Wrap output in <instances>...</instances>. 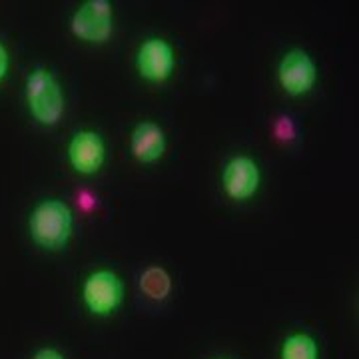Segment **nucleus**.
Returning <instances> with one entry per match:
<instances>
[{"instance_id": "f257e3e1", "label": "nucleus", "mask_w": 359, "mask_h": 359, "mask_svg": "<svg viewBox=\"0 0 359 359\" xmlns=\"http://www.w3.org/2000/svg\"><path fill=\"white\" fill-rule=\"evenodd\" d=\"M74 218L62 200H42L30 214L28 228L32 240L44 250H62L72 238Z\"/></svg>"}, {"instance_id": "f03ea898", "label": "nucleus", "mask_w": 359, "mask_h": 359, "mask_svg": "<svg viewBox=\"0 0 359 359\" xmlns=\"http://www.w3.org/2000/svg\"><path fill=\"white\" fill-rule=\"evenodd\" d=\"M26 104L42 126H54L65 114V94L58 78L48 68H36L26 78Z\"/></svg>"}, {"instance_id": "7ed1b4c3", "label": "nucleus", "mask_w": 359, "mask_h": 359, "mask_svg": "<svg viewBox=\"0 0 359 359\" xmlns=\"http://www.w3.org/2000/svg\"><path fill=\"white\" fill-rule=\"evenodd\" d=\"M82 302L88 313L110 318L124 302V282L112 269H96L82 283Z\"/></svg>"}, {"instance_id": "20e7f679", "label": "nucleus", "mask_w": 359, "mask_h": 359, "mask_svg": "<svg viewBox=\"0 0 359 359\" xmlns=\"http://www.w3.org/2000/svg\"><path fill=\"white\" fill-rule=\"evenodd\" d=\"M112 28H114L112 4L108 0H88L74 13L70 22L72 34L92 44L106 42L112 34Z\"/></svg>"}, {"instance_id": "39448f33", "label": "nucleus", "mask_w": 359, "mask_h": 359, "mask_svg": "<svg viewBox=\"0 0 359 359\" xmlns=\"http://www.w3.org/2000/svg\"><path fill=\"white\" fill-rule=\"evenodd\" d=\"M278 80L285 94L290 96H304L311 92L318 82V65L302 48L285 52L278 66Z\"/></svg>"}, {"instance_id": "423d86ee", "label": "nucleus", "mask_w": 359, "mask_h": 359, "mask_svg": "<svg viewBox=\"0 0 359 359\" xmlns=\"http://www.w3.org/2000/svg\"><path fill=\"white\" fill-rule=\"evenodd\" d=\"M136 68L148 82H166L176 70V50L164 39H148L136 54Z\"/></svg>"}, {"instance_id": "0eeeda50", "label": "nucleus", "mask_w": 359, "mask_h": 359, "mask_svg": "<svg viewBox=\"0 0 359 359\" xmlns=\"http://www.w3.org/2000/svg\"><path fill=\"white\" fill-rule=\"evenodd\" d=\"M224 190L231 200L245 202L254 198L262 184V172L254 158L250 156H233L224 168Z\"/></svg>"}, {"instance_id": "6e6552de", "label": "nucleus", "mask_w": 359, "mask_h": 359, "mask_svg": "<svg viewBox=\"0 0 359 359\" xmlns=\"http://www.w3.org/2000/svg\"><path fill=\"white\" fill-rule=\"evenodd\" d=\"M106 146L102 136L94 130H82L72 136L68 144V162L78 174L92 176L104 166Z\"/></svg>"}, {"instance_id": "1a4fd4ad", "label": "nucleus", "mask_w": 359, "mask_h": 359, "mask_svg": "<svg viewBox=\"0 0 359 359\" xmlns=\"http://www.w3.org/2000/svg\"><path fill=\"white\" fill-rule=\"evenodd\" d=\"M130 152L142 164H154L166 152V134L156 122L144 120L130 136Z\"/></svg>"}, {"instance_id": "9d476101", "label": "nucleus", "mask_w": 359, "mask_h": 359, "mask_svg": "<svg viewBox=\"0 0 359 359\" xmlns=\"http://www.w3.org/2000/svg\"><path fill=\"white\" fill-rule=\"evenodd\" d=\"M138 283H140L142 294L152 302H166L174 290V280L170 271L162 266H150L144 269Z\"/></svg>"}, {"instance_id": "9b49d317", "label": "nucleus", "mask_w": 359, "mask_h": 359, "mask_svg": "<svg viewBox=\"0 0 359 359\" xmlns=\"http://www.w3.org/2000/svg\"><path fill=\"white\" fill-rule=\"evenodd\" d=\"M280 359H320V346L309 334L295 332L282 341Z\"/></svg>"}, {"instance_id": "f8f14e48", "label": "nucleus", "mask_w": 359, "mask_h": 359, "mask_svg": "<svg viewBox=\"0 0 359 359\" xmlns=\"http://www.w3.org/2000/svg\"><path fill=\"white\" fill-rule=\"evenodd\" d=\"M276 134H278L280 138H283V140L292 138L295 134L292 120H290V118H280V122H278V126H276Z\"/></svg>"}, {"instance_id": "ddd939ff", "label": "nucleus", "mask_w": 359, "mask_h": 359, "mask_svg": "<svg viewBox=\"0 0 359 359\" xmlns=\"http://www.w3.org/2000/svg\"><path fill=\"white\" fill-rule=\"evenodd\" d=\"M32 359H66L65 353L56 347H40L39 351L32 355Z\"/></svg>"}, {"instance_id": "4468645a", "label": "nucleus", "mask_w": 359, "mask_h": 359, "mask_svg": "<svg viewBox=\"0 0 359 359\" xmlns=\"http://www.w3.org/2000/svg\"><path fill=\"white\" fill-rule=\"evenodd\" d=\"M8 65H11V58H8V50L6 46L0 42V82L4 80L6 72H8Z\"/></svg>"}, {"instance_id": "2eb2a0df", "label": "nucleus", "mask_w": 359, "mask_h": 359, "mask_svg": "<svg viewBox=\"0 0 359 359\" xmlns=\"http://www.w3.org/2000/svg\"><path fill=\"white\" fill-rule=\"evenodd\" d=\"M80 198H82V204H84V210H90L92 205H94V198L90 196L88 192H82L80 194Z\"/></svg>"}]
</instances>
